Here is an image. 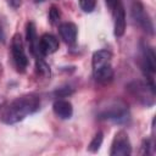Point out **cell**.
I'll return each instance as SVG.
<instances>
[{
	"mask_svg": "<svg viewBox=\"0 0 156 156\" xmlns=\"http://www.w3.org/2000/svg\"><path fill=\"white\" fill-rule=\"evenodd\" d=\"M40 99L35 94H26L10 102L1 113V121L6 124H13L24 119L28 115L39 110Z\"/></svg>",
	"mask_w": 156,
	"mask_h": 156,
	"instance_id": "6da1fadb",
	"label": "cell"
},
{
	"mask_svg": "<svg viewBox=\"0 0 156 156\" xmlns=\"http://www.w3.org/2000/svg\"><path fill=\"white\" fill-rule=\"evenodd\" d=\"M111 58L112 54L108 50H98L93 54V74L96 82L108 83L113 78Z\"/></svg>",
	"mask_w": 156,
	"mask_h": 156,
	"instance_id": "7a4b0ae2",
	"label": "cell"
},
{
	"mask_svg": "<svg viewBox=\"0 0 156 156\" xmlns=\"http://www.w3.org/2000/svg\"><path fill=\"white\" fill-rule=\"evenodd\" d=\"M98 116L101 119H112L115 122H121L128 117V107L122 100H113L110 101L106 107H102Z\"/></svg>",
	"mask_w": 156,
	"mask_h": 156,
	"instance_id": "3957f363",
	"label": "cell"
},
{
	"mask_svg": "<svg viewBox=\"0 0 156 156\" xmlns=\"http://www.w3.org/2000/svg\"><path fill=\"white\" fill-rule=\"evenodd\" d=\"M128 89L129 91L133 94V96L139 100L141 104L146 105V106H150L154 104V98H155V89L152 85L150 84H145L143 82H133L128 85Z\"/></svg>",
	"mask_w": 156,
	"mask_h": 156,
	"instance_id": "277c9868",
	"label": "cell"
},
{
	"mask_svg": "<svg viewBox=\"0 0 156 156\" xmlns=\"http://www.w3.org/2000/svg\"><path fill=\"white\" fill-rule=\"evenodd\" d=\"M11 52H12V58L15 62L16 68L20 72H24L28 65V58L24 52V46L23 41L20 34H15L11 40Z\"/></svg>",
	"mask_w": 156,
	"mask_h": 156,
	"instance_id": "5b68a950",
	"label": "cell"
},
{
	"mask_svg": "<svg viewBox=\"0 0 156 156\" xmlns=\"http://www.w3.org/2000/svg\"><path fill=\"white\" fill-rule=\"evenodd\" d=\"M132 154V146H130V141L128 139V135L126 132L119 130L116 133L112 145H111V150H110V155L111 156H128Z\"/></svg>",
	"mask_w": 156,
	"mask_h": 156,
	"instance_id": "8992f818",
	"label": "cell"
},
{
	"mask_svg": "<svg viewBox=\"0 0 156 156\" xmlns=\"http://www.w3.org/2000/svg\"><path fill=\"white\" fill-rule=\"evenodd\" d=\"M140 49H141V58H143V68L145 71V74L147 73L149 78H150V83H152V76L156 71V55L154 52V49L146 44V43H141L140 44Z\"/></svg>",
	"mask_w": 156,
	"mask_h": 156,
	"instance_id": "52a82bcc",
	"label": "cell"
},
{
	"mask_svg": "<svg viewBox=\"0 0 156 156\" xmlns=\"http://www.w3.org/2000/svg\"><path fill=\"white\" fill-rule=\"evenodd\" d=\"M132 16L135 21V23L141 27L145 32L152 34L154 33V26H152V22L149 17V15L144 11L143 6L140 4H134V6L132 7Z\"/></svg>",
	"mask_w": 156,
	"mask_h": 156,
	"instance_id": "ba28073f",
	"label": "cell"
},
{
	"mask_svg": "<svg viewBox=\"0 0 156 156\" xmlns=\"http://www.w3.org/2000/svg\"><path fill=\"white\" fill-rule=\"evenodd\" d=\"M112 15H113V33L116 37L119 38L126 32V11L122 2L112 10Z\"/></svg>",
	"mask_w": 156,
	"mask_h": 156,
	"instance_id": "9c48e42d",
	"label": "cell"
},
{
	"mask_svg": "<svg viewBox=\"0 0 156 156\" xmlns=\"http://www.w3.org/2000/svg\"><path fill=\"white\" fill-rule=\"evenodd\" d=\"M58 49V40L52 34H43L38 40V50L41 55H51Z\"/></svg>",
	"mask_w": 156,
	"mask_h": 156,
	"instance_id": "30bf717a",
	"label": "cell"
},
{
	"mask_svg": "<svg viewBox=\"0 0 156 156\" xmlns=\"http://www.w3.org/2000/svg\"><path fill=\"white\" fill-rule=\"evenodd\" d=\"M52 110L55 115L61 119H68L72 117L73 113L72 104L67 100H56L52 105Z\"/></svg>",
	"mask_w": 156,
	"mask_h": 156,
	"instance_id": "8fae6325",
	"label": "cell"
},
{
	"mask_svg": "<svg viewBox=\"0 0 156 156\" xmlns=\"http://www.w3.org/2000/svg\"><path fill=\"white\" fill-rule=\"evenodd\" d=\"M58 32L61 38L67 43V44H74L77 39V26L72 22H65L60 24Z\"/></svg>",
	"mask_w": 156,
	"mask_h": 156,
	"instance_id": "7c38bea8",
	"label": "cell"
},
{
	"mask_svg": "<svg viewBox=\"0 0 156 156\" xmlns=\"http://www.w3.org/2000/svg\"><path fill=\"white\" fill-rule=\"evenodd\" d=\"M27 40L29 44V49L33 54H37L38 50V38H37V30H35V26L33 22H28L27 23ZM39 52V50H38Z\"/></svg>",
	"mask_w": 156,
	"mask_h": 156,
	"instance_id": "4fadbf2b",
	"label": "cell"
},
{
	"mask_svg": "<svg viewBox=\"0 0 156 156\" xmlns=\"http://www.w3.org/2000/svg\"><path fill=\"white\" fill-rule=\"evenodd\" d=\"M35 68H37L38 74H40L41 77H45V78L50 77V67H49V65H48L44 60H41V58H37Z\"/></svg>",
	"mask_w": 156,
	"mask_h": 156,
	"instance_id": "5bb4252c",
	"label": "cell"
},
{
	"mask_svg": "<svg viewBox=\"0 0 156 156\" xmlns=\"http://www.w3.org/2000/svg\"><path fill=\"white\" fill-rule=\"evenodd\" d=\"M102 139H104V135H102L101 132H99V133L93 138V140L90 141V144H89V146H88L89 151H91V152H96V151L100 149L101 144H102Z\"/></svg>",
	"mask_w": 156,
	"mask_h": 156,
	"instance_id": "9a60e30c",
	"label": "cell"
},
{
	"mask_svg": "<svg viewBox=\"0 0 156 156\" xmlns=\"http://www.w3.org/2000/svg\"><path fill=\"white\" fill-rule=\"evenodd\" d=\"M96 0H79V6L84 12H91L95 9Z\"/></svg>",
	"mask_w": 156,
	"mask_h": 156,
	"instance_id": "2e32d148",
	"label": "cell"
},
{
	"mask_svg": "<svg viewBox=\"0 0 156 156\" xmlns=\"http://www.w3.org/2000/svg\"><path fill=\"white\" fill-rule=\"evenodd\" d=\"M49 18H50V22L54 24L56 23L58 20H60V11L57 10V7L55 6H51V10L49 12Z\"/></svg>",
	"mask_w": 156,
	"mask_h": 156,
	"instance_id": "e0dca14e",
	"label": "cell"
},
{
	"mask_svg": "<svg viewBox=\"0 0 156 156\" xmlns=\"http://www.w3.org/2000/svg\"><path fill=\"white\" fill-rule=\"evenodd\" d=\"M122 1L121 0H106V4H107V6H108V9L112 11L117 5H119Z\"/></svg>",
	"mask_w": 156,
	"mask_h": 156,
	"instance_id": "ac0fdd59",
	"label": "cell"
},
{
	"mask_svg": "<svg viewBox=\"0 0 156 156\" xmlns=\"http://www.w3.org/2000/svg\"><path fill=\"white\" fill-rule=\"evenodd\" d=\"M34 1H35V2H43L44 0H34Z\"/></svg>",
	"mask_w": 156,
	"mask_h": 156,
	"instance_id": "d6986e66",
	"label": "cell"
}]
</instances>
